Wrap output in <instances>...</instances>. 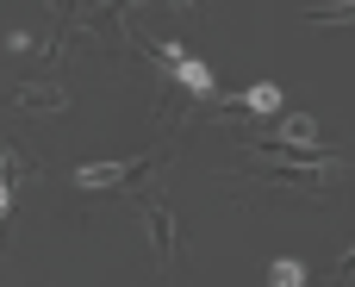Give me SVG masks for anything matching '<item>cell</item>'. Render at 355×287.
<instances>
[{
    "label": "cell",
    "mask_w": 355,
    "mask_h": 287,
    "mask_svg": "<svg viewBox=\"0 0 355 287\" xmlns=\"http://www.w3.org/2000/svg\"><path fill=\"white\" fill-rule=\"evenodd\" d=\"M268 138H275V150H318V119L312 113H281Z\"/></svg>",
    "instance_id": "6da1fadb"
},
{
    "label": "cell",
    "mask_w": 355,
    "mask_h": 287,
    "mask_svg": "<svg viewBox=\"0 0 355 287\" xmlns=\"http://www.w3.org/2000/svg\"><path fill=\"white\" fill-rule=\"evenodd\" d=\"M25 175V156L12 144H0V219H6V200H12V181Z\"/></svg>",
    "instance_id": "52a82bcc"
},
{
    "label": "cell",
    "mask_w": 355,
    "mask_h": 287,
    "mask_svg": "<svg viewBox=\"0 0 355 287\" xmlns=\"http://www.w3.org/2000/svg\"><path fill=\"white\" fill-rule=\"evenodd\" d=\"M156 50H162V56L175 63V75H181V88H187V94H218V88H212V69H206V63H193V56H187L181 44H168V38H162Z\"/></svg>",
    "instance_id": "7a4b0ae2"
},
{
    "label": "cell",
    "mask_w": 355,
    "mask_h": 287,
    "mask_svg": "<svg viewBox=\"0 0 355 287\" xmlns=\"http://www.w3.org/2000/svg\"><path fill=\"white\" fill-rule=\"evenodd\" d=\"M312 19H355V0H349V6H318Z\"/></svg>",
    "instance_id": "9c48e42d"
},
{
    "label": "cell",
    "mask_w": 355,
    "mask_h": 287,
    "mask_svg": "<svg viewBox=\"0 0 355 287\" xmlns=\"http://www.w3.org/2000/svg\"><path fill=\"white\" fill-rule=\"evenodd\" d=\"M144 219H150V244H156V256L168 263V256H175V213H168V200H150Z\"/></svg>",
    "instance_id": "277c9868"
},
{
    "label": "cell",
    "mask_w": 355,
    "mask_h": 287,
    "mask_svg": "<svg viewBox=\"0 0 355 287\" xmlns=\"http://www.w3.org/2000/svg\"><path fill=\"white\" fill-rule=\"evenodd\" d=\"M268 287H306V269L281 256V263H268Z\"/></svg>",
    "instance_id": "ba28073f"
},
{
    "label": "cell",
    "mask_w": 355,
    "mask_h": 287,
    "mask_svg": "<svg viewBox=\"0 0 355 287\" xmlns=\"http://www.w3.org/2000/svg\"><path fill=\"white\" fill-rule=\"evenodd\" d=\"M12 100H19V106H31V113H37V106H44V113H62V106H69V94H62V88H44V81H25Z\"/></svg>",
    "instance_id": "5b68a950"
},
{
    "label": "cell",
    "mask_w": 355,
    "mask_h": 287,
    "mask_svg": "<svg viewBox=\"0 0 355 287\" xmlns=\"http://www.w3.org/2000/svg\"><path fill=\"white\" fill-rule=\"evenodd\" d=\"M231 106H250V113H281V88H275V81H256L250 94H231Z\"/></svg>",
    "instance_id": "8992f818"
},
{
    "label": "cell",
    "mask_w": 355,
    "mask_h": 287,
    "mask_svg": "<svg viewBox=\"0 0 355 287\" xmlns=\"http://www.w3.org/2000/svg\"><path fill=\"white\" fill-rule=\"evenodd\" d=\"M137 169H144L137 156H125V163H87V169H75V181L94 194V188H119V181H131Z\"/></svg>",
    "instance_id": "3957f363"
}]
</instances>
